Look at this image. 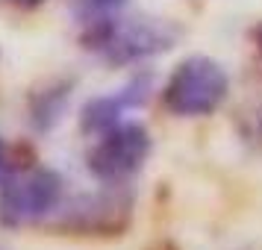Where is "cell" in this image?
Here are the masks:
<instances>
[{"label": "cell", "instance_id": "obj_2", "mask_svg": "<svg viewBox=\"0 0 262 250\" xmlns=\"http://www.w3.org/2000/svg\"><path fill=\"white\" fill-rule=\"evenodd\" d=\"M65 200V183L48 165H21L0 179V226H45Z\"/></svg>", "mask_w": 262, "mask_h": 250}, {"label": "cell", "instance_id": "obj_1", "mask_svg": "<svg viewBox=\"0 0 262 250\" xmlns=\"http://www.w3.org/2000/svg\"><path fill=\"white\" fill-rule=\"evenodd\" d=\"M180 27L165 18H112L103 24L80 30V41L89 53L100 56L109 65H139L144 59H154L177 44Z\"/></svg>", "mask_w": 262, "mask_h": 250}, {"label": "cell", "instance_id": "obj_8", "mask_svg": "<svg viewBox=\"0 0 262 250\" xmlns=\"http://www.w3.org/2000/svg\"><path fill=\"white\" fill-rule=\"evenodd\" d=\"M127 6H130V0H74L71 12L77 18L80 30H85V27L103 24V21H112V18L124 15Z\"/></svg>", "mask_w": 262, "mask_h": 250}, {"label": "cell", "instance_id": "obj_4", "mask_svg": "<svg viewBox=\"0 0 262 250\" xmlns=\"http://www.w3.org/2000/svg\"><path fill=\"white\" fill-rule=\"evenodd\" d=\"M230 95V74L212 56H186L162 85V106L174 118L215 115Z\"/></svg>", "mask_w": 262, "mask_h": 250}, {"label": "cell", "instance_id": "obj_6", "mask_svg": "<svg viewBox=\"0 0 262 250\" xmlns=\"http://www.w3.org/2000/svg\"><path fill=\"white\" fill-rule=\"evenodd\" d=\"M150 92H154V74L142 71L133 80H127L118 92L97 95L92 100H85L83 109H80V130H83V135L95 139L100 132L118 127L121 121H127V112L147 103Z\"/></svg>", "mask_w": 262, "mask_h": 250}, {"label": "cell", "instance_id": "obj_9", "mask_svg": "<svg viewBox=\"0 0 262 250\" xmlns=\"http://www.w3.org/2000/svg\"><path fill=\"white\" fill-rule=\"evenodd\" d=\"M6 3H12V6H18V9H36V6L45 3V0H6Z\"/></svg>", "mask_w": 262, "mask_h": 250}, {"label": "cell", "instance_id": "obj_11", "mask_svg": "<svg viewBox=\"0 0 262 250\" xmlns=\"http://www.w3.org/2000/svg\"><path fill=\"white\" fill-rule=\"evenodd\" d=\"M3 165H6V147H3V139H0V174H3Z\"/></svg>", "mask_w": 262, "mask_h": 250}, {"label": "cell", "instance_id": "obj_7", "mask_svg": "<svg viewBox=\"0 0 262 250\" xmlns=\"http://www.w3.org/2000/svg\"><path fill=\"white\" fill-rule=\"evenodd\" d=\"M68 103H71V83H65V80L45 83L41 88H36V92L30 95V100H27L30 124H33L38 132L53 130V127L65 118Z\"/></svg>", "mask_w": 262, "mask_h": 250}, {"label": "cell", "instance_id": "obj_3", "mask_svg": "<svg viewBox=\"0 0 262 250\" xmlns=\"http://www.w3.org/2000/svg\"><path fill=\"white\" fill-rule=\"evenodd\" d=\"M133 191L127 186H103L92 194H77L62 200L45 230L62 236H92L112 238L124 236L133 221Z\"/></svg>", "mask_w": 262, "mask_h": 250}, {"label": "cell", "instance_id": "obj_10", "mask_svg": "<svg viewBox=\"0 0 262 250\" xmlns=\"http://www.w3.org/2000/svg\"><path fill=\"white\" fill-rule=\"evenodd\" d=\"M253 41H256V50L262 53V24L256 27V30H253Z\"/></svg>", "mask_w": 262, "mask_h": 250}, {"label": "cell", "instance_id": "obj_5", "mask_svg": "<svg viewBox=\"0 0 262 250\" xmlns=\"http://www.w3.org/2000/svg\"><path fill=\"white\" fill-rule=\"evenodd\" d=\"M154 139L142 121H121L118 127L95 135L85 153V168L100 186H127L144 168Z\"/></svg>", "mask_w": 262, "mask_h": 250}]
</instances>
